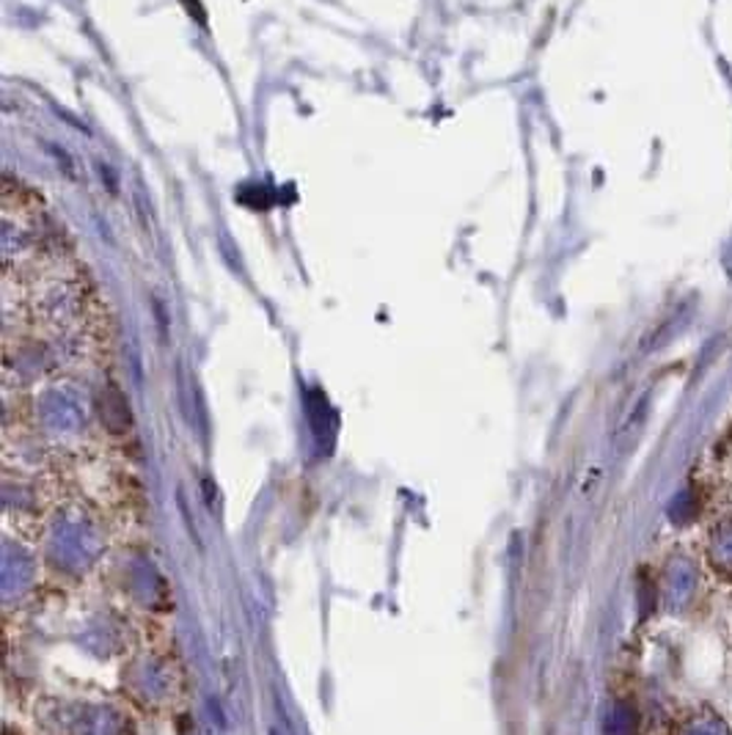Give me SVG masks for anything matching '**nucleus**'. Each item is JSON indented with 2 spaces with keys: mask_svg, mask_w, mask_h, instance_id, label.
<instances>
[{
  "mask_svg": "<svg viewBox=\"0 0 732 735\" xmlns=\"http://www.w3.org/2000/svg\"><path fill=\"white\" fill-rule=\"evenodd\" d=\"M271 735H278V733H276V731H273V733H271Z\"/></svg>",
  "mask_w": 732,
  "mask_h": 735,
  "instance_id": "nucleus-1",
  "label": "nucleus"
}]
</instances>
